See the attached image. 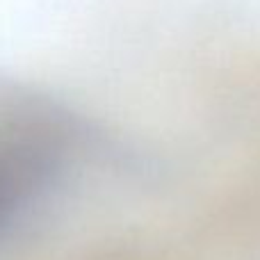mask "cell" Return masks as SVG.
<instances>
[{
	"label": "cell",
	"mask_w": 260,
	"mask_h": 260,
	"mask_svg": "<svg viewBox=\"0 0 260 260\" xmlns=\"http://www.w3.org/2000/svg\"><path fill=\"white\" fill-rule=\"evenodd\" d=\"M73 123L46 103H21L0 121V229L7 226L62 165Z\"/></svg>",
	"instance_id": "obj_1"
}]
</instances>
